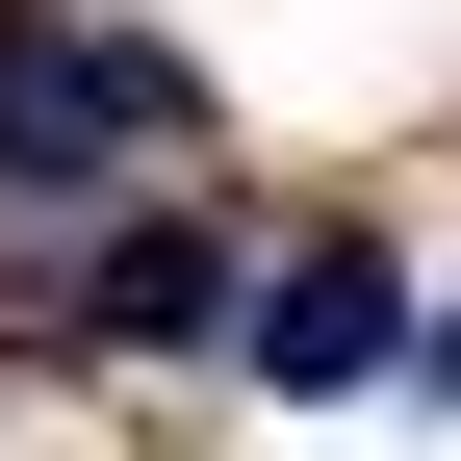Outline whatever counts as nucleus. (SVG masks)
I'll use <instances>...</instances> for the list:
<instances>
[{
    "mask_svg": "<svg viewBox=\"0 0 461 461\" xmlns=\"http://www.w3.org/2000/svg\"><path fill=\"white\" fill-rule=\"evenodd\" d=\"M384 359H411V282H384V257H282L257 282V384L333 411V384H384Z\"/></svg>",
    "mask_w": 461,
    "mask_h": 461,
    "instance_id": "2",
    "label": "nucleus"
},
{
    "mask_svg": "<svg viewBox=\"0 0 461 461\" xmlns=\"http://www.w3.org/2000/svg\"><path fill=\"white\" fill-rule=\"evenodd\" d=\"M154 129H180V77H154V51H103V26H51V0H0V205H103Z\"/></svg>",
    "mask_w": 461,
    "mask_h": 461,
    "instance_id": "1",
    "label": "nucleus"
},
{
    "mask_svg": "<svg viewBox=\"0 0 461 461\" xmlns=\"http://www.w3.org/2000/svg\"><path fill=\"white\" fill-rule=\"evenodd\" d=\"M77 308H103V333H205V308H230V282L180 257V230H129V257H103V282H77Z\"/></svg>",
    "mask_w": 461,
    "mask_h": 461,
    "instance_id": "3",
    "label": "nucleus"
}]
</instances>
